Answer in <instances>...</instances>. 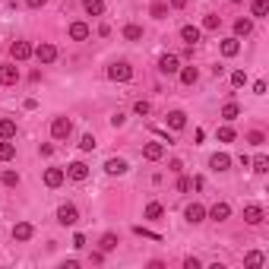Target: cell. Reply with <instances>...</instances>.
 Segmentation results:
<instances>
[{
    "mask_svg": "<svg viewBox=\"0 0 269 269\" xmlns=\"http://www.w3.org/2000/svg\"><path fill=\"white\" fill-rule=\"evenodd\" d=\"M108 79H111V83H130L133 79V67L127 64V60H114V64L108 67Z\"/></svg>",
    "mask_w": 269,
    "mask_h": 269,
    "instance_id": "6da1fadb",
    "label": "cell"
},
{
    "mask_svg": "<svg viewBox=\"0 0 269 269\" xmlns=\"http://www.w3.org/2000/svg\"><path fill=\"white\" fill-rule=\"evenodd\" d=\"M73 133V120L70 117H54L51 120V136L54 139H67Z\"/></svg>",
    "mask_w": 269,
    "mask_h": 269,
    "instance_id": "7a4b0ae2",
    "label": "cell"
},
{
    "mask_svg": "<svg viewBox=\"0 0 269 269\" xmlns=\"http://www.w3.org/2000/svg\"><path fill=\"white\" fill-rule=\"evenodd\" d=\"M57 222H60V225H76V222H79V209H76V206H73V203H64V206H60V209H57Z\"/></svg>",
    "mask_w": 269,
    "mask_h": 269,
    "instance_id": "3957f363",
    "label": "cell"
},
{
    "mask_svg": "<svg viewBox=\"0 0 269 269\" xmlns=\"http://www.w3.org/2000/svg\"><path fill=\"white\" fill-rule=\"evenodd\" d=\"M67 178L83 184V180L89 178V165H86V161H70V165H67Z\"/></svg>",
    "mask_w": 269,
    "mask_h": 269,
    "instance_id": "277c9868",
    "label": "cell"
},
{
    "mask_svg": "<svg viewBox=\"0 0 269 269\" xmlns=\"http://www.w3.org/2000/svg\"><path fill=\"white\" fill-rule=\"evenodd\" d=\"M32 54H35L42 64H54V60H57V48H54L51 42H42L38 48H32Z\"/></svg>",
    "mask_w": 269,
    "mask_h": 269,
    "instance_id": "5b68a950",
    "label": "cell"
},
{
    "mask_svg": "<svg viewBox=\"0 0 269 269\" xmlns=\"http://www.w3.org/2000/svg\"><path fill=\"white\" fill-rule=\"evenodd\" d=\"M178 70H180V60L174 57V54H161V57H158V73H165V76H174Z\"/></svg>",
    "mask_w": 269,
    "mask_h": 269,
    "instance_id": "8992f818",
    "label": "cell"
},
{
    "mask_svg": "<svg viewBox=\"0 0 269 269\" xmlns=\"http://www.w3.org/2000/svg\"><path fill=\"white\" fill-rule=\"evenodd\" d=\"M19 83V67L16 64H3L0 67V86H16Z\"/></svg>",
    "mask_w": 269,
    "mask_h": 269,
    "instance_id": "52a82bcc",
    "label": "cell"
},
{
    "mask_svg": "<svg viewBox=\"0 0 269 269\" xmlns=\"http://www.w3.org/2000/svg\"><path fill=\"white\" fill-rule=\"evenodd\" d=\"M10 57L19 60V64H22V60H29V57H32V45H29V42H13V45H10Z\"/></svg>",
    "mask_w": 269,
    "mask_h": 269,
    "instance_id": "ba28073f",
    "label": "cell"
},
{
    "mask_svg": "<svg viewBox=\"0 0 269 269\" xmlns=\"http://www.w3.org/2000/svg\"><path fill=\"white\" fill-rule=\"evenodd\" d=\"M64 180H67L64 168H48V171H45V187H51V190H54V187H60Z\"/></svg>",
    "mask_w": 269,
    "mask_h": 269,
    "instance_id": "9c48e42d",
    "label": "cell"
},
{
    "mask_svg": "<svg viewBox=\"0 0 269 269\" xmlns=\"http://www.w3.org/2000/svg\"><path fill=\"white\" fill-rule=\"evenodd\" d=\"M200 35H203L200 25H180V42H184L187 48H193V45L200 42Z\"/></svg>",
    "mask_w": 269,
    "mask_h": 269,
    "instance_id": "30bf717a",
    "label": "cell"
},
{
    "mask_svg": "<svg viewBox=\"0 0 269 269\" xmlns=\"http://www.w3.org/2000/svg\"><path fill=\"white\" fill-rule=\"evenodd\" d=\"M32 234H35L32 222H16L13 225V241H32Z\"/></svg>",
    "mask_w": 269,
    "mask_h": 269,
    "instance_id": "8fae6325",
    "label": "cell"
},
{
    "mask_svg": "<svg viewBox=\"0 0 269 269\" xmlns=\"http://www.w3.org/2000/svg\"><path fill=\"white\" fill-rule=\"evenodd\" d=\"M263 219H266L263 206H257V203H253V206H244V222H247V225H260Z\"/></svg>",
    "mask_w": 269,
    "mask_h": 269,
    "instance_id": "7c38bea8",
    "label": "cell"
},
{
    "mask_svg": "<svg viewBox=\"0 0 269 269\" xmlns=\"http://www.w3.org/2000/svg\"><path fill=\"white\" fill-rule=\"evenodd\" d=\"M184 219L190 222V225H200V222L206 219V209H203V206H200V203H190V206H187V209H184Z\"/></svg>",
    "mask_w": 269,
    "mask_h": 269,
    "instance_id": "4fadbf2b",
    "label": "cell"
},
{
    "mask_svg": "<svg viewBox=\"0 0 269 269\" xmlns=\"http://www.w3.org/2000/svg\"><path fill=\"white\" fill-rule=\"evenodd\" d=\"M161 156H165V143H146L143 146V158L146 161H158Z\"/></svg>",
    "mask_w": 269,
    "mask_h": 269,
    "instance_id": "5bb4252c",
    "label": "cell"
},
{
    "mask_svg": "<svg viewBox=\"0 0 269 269\" xmlns=\"http://www.w3.org/2000/svg\"><path fill=\"white\" fill-rule=\"evenodd\" d=\"M209 219L212 222H228V219H231V206H228V203H215L209 209Z\"/></svg>",
    "mask_w": 269,
    "mask_h": 269,
    "instance_id": "9a60e30c",
    "label": "cell"
},
{
    "mask_svg": "<svg viewBox=\"0 0 269 269\" xmlns=\"http://www.w3.org/2000/svg\"><path fill=\"white\" fill-rule=\"evenodd\" d=\"M219 48H222V57H238L241 54V38H225Z\"/></svg>",
    "mask_w": 269,
    "mask_h": 269,
    "instance_id": "2e32d148",
    "label": "cell"
},
{
    "mask_svg": "<svg viewBox=\"0 0 269 269\" xmlns=\"http://www.w3.org/2000/svg\"><path fill=\"white\" fill-rule=\"evenodd\" d=\"M209 168H212V171H228V168H231V156H225V152H215V156L209 158Z\"/></svg>",
    "mask_w": 269,
    "mask_h": 269,
    "instance_id": "e0dca14e",
    "label": "cell"
},
{
    "mask_svg": "<svg viewBox=\"0 0 269 269\" xmlns=\"http://www.w3.org/2000/svg\"><path fill=\"white\" fill-rule=\"evenodd\" d=\"M180 83H184V86H197L200 83V70H197V67H180Z\"/></svg>",
    "mask_w": 269,
    "mask_h": 269,
    "instance_id": "ac0fdd59",
    "label": "cell"
},
{
    "mask_svg": "<svg viewBox=\"0 0 269 269\" xmlns=\"http://www.w3.org/2000/svg\"><path fill=\"white\" fill-rule=\"evenodd\" d=\"M168 127H171V130H184L187 127V114L184 111H168Z\"/></svg>",
    "mask_w": 269,
    "mask_h": 269,
    "instance_id": "d6986e66",
    "label": "cell"
},
{
    "mask_svg": "<svg viewBox=\"0 0 269 269\" xmlns=\"http://www.w3.org/2000/svg\"><path fill=\"white\" fill-rule=\"evenodd\" d=\"M0 139H16V120L13 117L0 120Z\"/></svg>",
    "mask_w": 269,
    "mask_h": 269,
    "instance_id": "ffe728a7",
    "label": "cell"
},
{
    "mask_svg": "<svg viewBox=\"0 0 269 269\" xmlns=\"http://www.w3.org/2000/svg\"><path fill=\"white\" fill-rule=\"evenodd\" d=\"M222 117H225L228 124H231V120H238V117H241V105H238V102H225V105H222Z\"/></svg>",
    "mask_w": 269,
    "mask_h": 269,
    "instance_id": "44dd1931",
    "label": "cell"
},
{
    "mask_svg": "<svg viewBox=\"0 0 269 269\" xmlns=\"http://www.w3.org/2000/svg\"><path fill=\"white\" fill-rule=\"evenodd\" d=\"M16 158V143L13 139H0V161H10Z\"/></svg>",
    "mask_w": 269,
    "mask_h": 269,
    "instance_id": "7402d4cb",
    "label": "cell"
},
{
    "mask_svg": "<svg viewBox=\"0 0 269 269\" xmlns=\"http://www.w3.org/2000/svg\"><path fill=\"white\" fill-rule=\"evenodd\" d=\"M70 38L73 42H86V38H89V25L86 22H73L70 25Z\"/></svg>",
    "mask_w": 269,
    "mask_h": 269,
    "instance_id": "603a6c76",
    "label": "cell"
},
{
    "mask_svg": "<svg viewBox=\"0 0 269 269\" xmlns=\"http://www.w3.org/2000/svg\"><path fill=\"white\" fill-rule=\"evenodd\" d=\"M250 32H253V19H247V16H244V19H238V22H234V38H241V35L247 38Z\"/></svg>",
    "mask_w": 269,
    "mask_h": 269,
    "instance_id": "cb8c5ba5",
    "label": "cell"
},
{
    "mask_svg": "<svg viewBox=\"0 0 269 269\" xmlns=\"http://www.w3.org/2000/svg\"><path fill=\"white\" fill-rule=\"evenodd\" d=\"M117 244H120V241H117V234H114V231H108V234H102V241H98V250L111 253V250H114Z\"/></svg>",
    "mask_w": 269,
    "mask_h": 269,
    "instance_id": "d4e9b609",
    "label": "cell"
},
{
    "mask_svg": "<svg viewBox=\"0 0 269 269\" xmlns=\"http://www.w3.org/2000/svg\"><path fill=\"white\" fill-rule=\"evenodd\" d=\"M105 171L108 174H127V161L124 158H108L105 161Z\"/></svg>",
    "mask_w": 269,
    "mask_h": 269,
    "instance_id": "484cf974",
    "label": "cell"
},
{
    "mask_svg": "<svg viewBox=\"0 0 269 269\" xmlns=\"http://www.w3.org/2000/svg\"><path fill=\"white\" fill-rule=\"evenodd\" d=\"M83 10L89 13V16H102L105 13V0H83Z\"/></svg>",
    "mask_w": 269,
    "mask_h": 269,
    "instance_id": "4316f807",
    "label": "cell"
},
{
    "mask_svg": "<svg viewBox=\"0 0 269 269\" xmlns=\"http://www.w3.org/2000/svg\"><path fill=\"white\" fill-rule=\"evenodd\" d=\"M124 38L127 42H139V38H143V25H136V22L124 25Z\"/></svg>",
    "mask_w": 269,
    "mask_h": 269,
    "instance_id": "83f0119b",
    "label": "cell"
},
{
    "mask_svg": "<svg viewBox=\"0 0 269 269\" xmlns=\"http://www.w3.org/2000/svg\"><path fill=\"white\" fill-rule=\"evenodd\" d=\"M266 13H269V0H253V3H250V16L263 19Z\"/></svg>",
    "mask_w": 269,
    "mask_h": 269,
    "instance_id": "f1b7e54d",
    "label": "cell"
},
{
    "mask_svg": "<svg viewBox=\"0 0 269 269\" xmlns=\"http://www.w3.org/2000/svg\"><path fill=\"white\" fill-rule=\"evenodd\" d=\"M146 219H149V222H158L161 219V215H165V209H161V203H149V206H146Z\"/></svg>",
    "mask_w": 269,
    "mask_h": 269,
    "instance_id": "f546056e",
    "label": "cell"
},
{
    "mask_svg": "<svg viewBox=\"0 0 269 269\" xmlns=\"http://www.w3.org/2000/svg\"><path fill=\"white\" fill-rule=\"evenodd\" d=\"M263 263H266V257H263L260 250H250V253L244 257V266H253V269H257V266H263Z\"/></svg>",
    "mask_w": 269,
    "mask_h": 269,
    "instance_id": "4dcf8cb0",
    "label": "cell"
},
{
    "mask_svg": "<svg viewBox=\"0 0 269 269\" xmlns=\"http://www.w3.org/2000/svg\"><path fill=\"white\" fill-rule=\"evenodd\" d=\"M219 25H222V16H215V13H206V16H203V29L206 32H215Z\"/></svg>",
    "mask_w": 269,
    "mask_h": 269,
    "instance_id": "1f68e13d",
    "label": "cell"
},
{
    "mask_svg": "<svg viewBox=\"0 0 269 269\" xmlns=\"http://www.w3.org/2000/svg\"><path fill=\"white\" fill-rule=\"evenodd\" d=\"M149 13H152L156 19H165V16H168V3H161V0H156V3L149 6Z\"/></svg>",
    "mask_w": 269,
    "mask_h": 269,
    "instance_id": "d6a6232c",
    "label": "cell"
},
{
    "mask_svg": "<svg viewBox=\"0 0 269 269\" xmlns=\"http://www.w3.org/2000/svg\"><path fill=\"white\" fill-rule=\"evenodd\" d=\"M250 165H253V171H257V174H266V171H269V158H266V156H257Z\"/></svg>",
    "mask_w": 269,
    "mask_h": 269,
    "instance_id": "836d02e7",
    "label": "cell"
},
{
    "mask_svg": "<svg viewBox=\"0 0 269 269\" xmlns=\"http://www.w3.org/2000/svg\"><path fill=\"white\" fill-rule=\"evenodd\" d=\"M133 234H139V238H152V241H161V234L149 231V228H146V225H133Z\"/></svg>",
    "mask_w": 269,
    "mask_h": 269,
    "instance_id": "e575fe53",
    "label": "cell"
},
{
    "mask_svg": "<svg viewBox=\"0 0 269 269\" xmlns=\"http://www.w3.org/2000/svg\"><path fill=\"white\" fill-rule=\"evenodd\" d=\"M215 136L222 139V143H231L234 139V130H231V124H225V127H219V133H215Z\"/></svg>",
    "mask_w": 269,
    "mask_h": 269,
    "instance_id": "d590c367",
    "label": "cell"
},
{
    "mask_svg": "<svg viewBox=\"0 0 269 269\" xmlns=\"http://www.w3.org/2000/svg\"><path fill=\"white\" fill-rule=\"evenodd\" d=\"M0 180H3L6 187H16V184H19V174L13 171V168H6V171H3V178H0Z\"/></svg>",
    "mask_w": 269,
    "mask_h": 269,
    "instance_id": "8d00e7d4",
    "label": "cell"
},
{
    "mask_svg": "<svg viewBox=\"0 0 269 269\" xmlns=\"http://www.w3.org/2000/svg\"><path fill=\"white\" fill-rule=\"evenodd\" d=\"M231 86H234V89L247 86V73H244V70H234V73H231Z\"/></svg>",
    "mask_w": 269,
    "mask_h": 269,
    "instance_id": "74e56055",
    "label": "cell"
},
{
    "mask_svg": "<svg viewBox=\"0 0 269 269\" xmlns=\"http://www.w3.org/2000/svg\"><path fill=\"white\" fill-rule=\"evenodd\" d=\"M149 111H152V105L146 102V98H139V102L133 105V114H139V117H146V114H149Z\"/></svg>",
    "mask_w": 269,
    "mask_h": 269,
    "instance_id": "f35d334b",
    "label": "cell"
},
{
    "mask_svg": "<svg viewBox=\"0 0 269 269\" xmlns=\"http://www.w3.org/2000/svg\"><path fill=\"white\" fill-rule=\"evenodd\" d=\"M79 149H83V152H92V149H95V136H92V133H86V136L79 139Z\"/></svg>",
    "mask_w": 269,
    "mask_h": 269,
    "instance_id": "ab89813d",
    "label": "cell"
},
{
    "mask_svg": "<svg viewBox=\"0 0 269 269\" xmlns=\"http://www.w3.org/2000/svg\"><path fill=\"white\" fill-rule=\"evenodd\" d=\"M247 143H250V146H263V143H266V136H263L260 130H250V133H247Z\"/></svg>",
    "mask_w": 269,
    "mask_h": 269,
    "instance_id": "60d3db41",
    "label": "cell"
},
{
    "mask_svg": "<svg viewBox=\"0 0 269 269\" xmlns=\"http://www.w3.org/2000/svg\"><path fill=\"white\" fill-rule=\"evenodd\" d=\"M124 124H127V114L124 111H114L111 114V127H124Z\"/></svg>",
    "mask_w": 269,
    "mask_h": 269,
    "instance_id": "b9f144b4",
    "label": "cell"
},
{
    "mask_svg": "<svg viewBox=\"0 0 269 269\" xmlns=\"http://www.w3.org/2000/svg\"><path fill=\"white\" fill-rule=\"evenodd\" d=\"M83 247H86V238L83 234H73V250H83Z\"/></svg>",
    "mask_w": 269,
    "mask_h": 269,
    "instance_id": "7bdbcfd3",
    "label": "cell"
},
{
    "mask_svg": "<svg viewBox=\"0 0 269 269\" xmlns=\"http://www.w3.org/2000/svg\"><path fill=\"white\" fill-rule=\"evenodd\" d=\"M200 266H203V263H200L197 257H187V260H184V269H200Z\"/></svg>",
    "mask_w": 269,
    "mask_h": 269,
    "instance_id": "ee69618b",
    "label": "cell"
},
{
    "mask_svg": "<svg viewBox=\"0 0 269 269\" xmlns=\"http://www.w3.org/2000/svg\"><path fill=\"white\" fill-rule=\"evenodd\" d=\"M253 95H266V83H263V79H257V83H253Z\"/></svg>",
    "mask_w": 269,
    "mask_h": 269,
    "instance_id": "f6af8a7d",
    "label": "cell"
},
{
    "mask_svg": "<svg viewBox=\"0 0 269 269\" xmlns=\"http://www.w3.org/2000/svg\"><path fill=\"white\" fill-rule=\"evenodd\" d=\"M168 168H171V174H180V171H184V161H180V158H174Z\"/></svg>",
    "mask_w": 269,
    "mask_h": 269,
    "instance_id": "bcb514c9",
    "label": "cell"
},
{
    "mask_svg": "<svg viewBox=\"0 0 269 269\" xmlns=\"http://www.w3.org/2000/svg\"><path fill=\"white\" fill-rule=\"evenodd\" d=\"M178 190H180V193L190 190V178H178Z\"/></svg>",
    "mask_w": 269,
    "mask_h": 269,
    "instance_id": "7dc6e473",
    "label": "cell"
},
{
    "mask_svg": "<svg viewBox=\"0 0 269 269\" xmlns=\"http://www.w3.org/2000/svg\"><path fill=\"white\" fill-rule=\"evenodd\" d=\"M25 3H29V6H32V10H42V6H45V3H48V0H25Z\"/></svg>",
    "mask_w": 269,
    "mask_h": 269,
    "instance_id": "c3c4849f",
    "label": "cell"
},
{
    "mask_svg": "<svg viewBox=\"0 0 269 269\" xmlns=\"http://www.w3.org/2000/svg\"><path fill=\"white\" fill-rule=\"evenodd\" d=\"M203 184H206V180H203V174H197V178L190 180V187H197V190H200V187H203Z\"/></svg>",
    "mask_w": 269,
    "mask_h": 269,
    "instance_id": "681fc988",
    "label": "cell"
},
{
    "mask_svg": "<svg viewBox=\"0 0 269 269\" xmlns=\"http://www.w3.org/2000/svg\"><path fill=\"white\" fill-rule=\"evenodd\" d=\"M98 35L108 38V35H111V25H108V22H105V25H98Z\"/></svg>",
    "mask_w": 269,
    "mask_h": 269,
    "instance_id": "f907efd6",
    "label": "cell"
},
{
    "mask_svg": "<svg viewBox=\"0 0 269 269\" xmlns=\"http://www.w3.org/2000/svg\"><path fill=\"white\" fill-rule=\"evenodd\" d=\"M171 6H174V10H184V6H187V0H171Z\"/></svg>",
    "mask_w": 269,
    "mask_h": 269,
    "instance_id": "816d5d0a",
    "label": "cell"
},
{
    "mask_svg": "<svg viewBox=\"0 0 269 269\" xmlns=\"http://www.w3.org/2000/svg\"><path fill=\"white\" fill-rule=\"evenodd\" d=\"M231 3H244V0H231Z\"/></svg>",
    "mask_w": 269,
    "mask_h": 269,
    "instance_id": "f5cc1de1",
    "label": "cell"
}]
</instances>
